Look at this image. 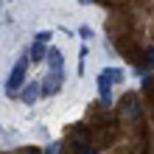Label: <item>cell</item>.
<instances>
[{
  "instance_id": "1",
  "label": "cell",
  "mask_w": 154,
  "mask_h": 154,
  "mask_svg": "<svg viewBox=\"0 0 154 154\" xmlns=\"http://www.w3.org/2000/svg\"><path fill=\"white\" fill-rule=\"evenodd\" d=\"M25 70H28V56H25V59H20V62L14 65V70L8 73V81H6V93L11 95V98H14L17 93H20V87L25 84Z\"/></svg>"
},
{
  "instance_id": "2",
  "label": "cell",
  "mask_w": 154,
  "mask_h": 154,
  "mask_svg": "<svg viewBox=\"0 0 154 154\" xmlns=\"http://www.w3.org/2000/svg\"><path fill=\"white\" fill-rule=\"evenodd\" d=\"M59 87H62V70H51L39 84V95H53Z\"/></svg>"
},
{
  "instance_id": "3",
  "label": "cell",
  "mask_w": 154,
  "mask_h": 154,
  "mask_svg": "<svg viewBox=\"0 0 154 154\" xmlns=\"http://www.w3.org/2000/svg\"><path fill=\"white\" fill-rule=\"evenodd\" d=\"M45 59H48L51 70H62V67H65V59H62V51H59V48H51V51H45Z\"/></svg>"
},
{
  "instance_id": "4",
  "label": "cell",
  "mask_w": 154,
  "mask_h": 154,
  "mask_svg": "<svg viewBox=\"0 0 154 154\" xmlns=\"http://www.w3.org/2000/svg\"><path fill=\"white\" fill-rule=\"evenodd\" d=\"M98 93H101L104 106H109V104H112V84H109L106 79H101V76H98Z\"/></svg>"
},
{
  "instance_id": "5",
  "label": "cell",
  "mask_w": 154,
  "mask_h": 154,
  "mask_svg": "<svg viewBox=\"0 0 154 154\" xmlns=\"http://www.w3.org/2000/svg\"><path fill=\"white\" fill-rule=\"evenodd\" d=\"M87 143H90V134H87L84 129H76V132H73V149L81 154V151L87 149Z\"/></svg>"
},
{
  "instance_id": "6",
  "label": "cell",
  "mask_w": 154,
  "mask_h": 154,
  "mask_svg": "<svg viewBox=\"0 0 154 154\" xmlns=\"http://www.w3.org/2000/svg\"><path fill=\"white\" fill-rule=\"evenodd\" d=\"M37 98H39V81H31V84L23 90V104H34Z\"/></svg>"
},
{
  "instance_id": "7",
  "label": "cell",
  "mask_w": 154,
  "mask_h": 154,
  "mask_svg": "<svg viewBox=\"0 0 154 154\" xmlns=\"http://www.w3.org/2000/svg\"><path fill=\"white\" fill-rule=\"evenodd\" d=\"M101 79H106L109 84H115V81H121V79H123V73H121L118 67H104V70H101Z\"/></svg>"
},
{
  "instance_id": "8",
  "label": "cell",
  "mask_w": 154,
  "mask_h": 154,
  "mask_svg": "<svg viewBox=\"0 0 154 154\" xmlns=\"http://www.w3.org/2000/svg\"><path fill=\"white\" fill-rule=\"evenodd\" d=\"M28 59H31V62H42V59H45V45H42V42H34V45H31Z\"/></svg>"
},
{
  "instance_id": "9",
  "label": "cell",
  "mask_w": 154,
  "mask_h": 154,
  "mask_svg": "<svg viewBox=\"0 0 154 154\" xmlns=\"http://www.w3.org/2000/svg\"><path fill=\"white\" fill-rule=\"evenodd\" d=\"M146 67H154V51L143 53V59H140V65H137V73H146Z\"/></svg>"
},
{
  "instance_id": "10",
  "label": "cell",
  "mask_w": 154,
  "mask_h": 154,
  "mask_svg": "<svg viewBox=\"0 0 154 154\" xmlns=\"http://www.w3.org/2000/svg\"><path fill=\"white\" fill-rule=\"evenodd\" d=\"M123 109L129 112V115H137V112H140V109H137V104H134V98H132V95H129V98H123Z\"/></svg>"
},
{
  "instance_id": "11",
  "label": "cell",
  "mask_w": 154,
  "mask_h": 154,
  "mask_svg": "<svg viewBox=\"0 0 154 154\" xmlns=\"http://www.w3.org/2000/svg\"><path fill=\"white\" fill-rule=\"evenodd\" d=\"M62 151H65V146H62V143H48L42 154H62Z\"/></svg>"
},
{
  "instance_id": "12",
  "label": "cell",
  "mask_w": 154,
  "mask_h": 154,
  "mask_svg": "<svg viewBox=\"0 0 154 154\" xmlns=\"http://www.w3.org/2000/svg\"><path fill=\"white\" fill-rule=\"evenodd\" d=\"M79 37L81 39H90V37H93V28H90V25H81V28H79Z\"/></svg>"
},
{
  "instance_id": "13",
  "label": "cell",
  "mask_w": 154,
  "mask_h": 154,
  "mask_svg": "<svg viewBox=\"0 0 154 154\" xmlns=\"http://www.w3.org/2000/svg\"><path fill=\"white\" fill-rule=\"evenodd\" d=\"M51 37H53L51 31H39V34H37V42H42V45H45V42H51Z\"/></svg>"
},
{
  "instance_id": "14",
  "label": "cell",
  "mask_w": 154,
  "mask_h": 154,
  "mask_svg": "<svg viewBox=\"0 0 154 154\" xmlns=\"http://www.w3.org/2000/svg\"><path fill=\"white\" fill-rule=\"evenodd\" d=\"M143 90H146V93H149V90H154V79H151V76L143 79Z\"/></svg>"
},
{
  "instance_id": "15",
  "label": "cell",
  "mask_w": 154,
  "mask_h": 154,
  "mask_svg": "<svg viewBox=\"0 0 154 154\" xmlns=\"http://www.w3.org/2000/svg\"><path fill=\"white\" fill-rule=\"evenodd\" d=\"M81 154H95V151H93V149H90V146H87V149H84V151H81Z\"/></svg>"
},
{
  "instance_id": "16",
  "label": "cell",
  "mask_w": 154,
  "mask_h": 154,
  "mask_svg": "<svg viewBox=\"0 0 154 154\" xmlns=\"http://www.w3.org/2000/svg\"><path fill=\"white\" fill-rule=\"evenodd\" d=\"M28 154H42V151H37V149H31V151H28Z\"/></svg>"
},
{
  "instance_id": "17",
  "label": "cell",
  "mask_w": 154,
  "mask_h": 154,
  "mask_svg": "<svg viewBox=\"0 0 154 154\" xmlns=\"http://www.w3.org/2000/svg\"><path fill=\"white\" fill-rule=\"evenodd\" d=\"M79 3H84V6H87V3H93V0H79Z\"/></svg>"
}]
</instances>
